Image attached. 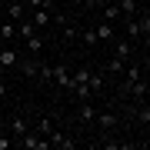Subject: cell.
Here are the masks:
<instances>
[{
  "label": "cell",
  "mask_w": 150,
  "mask_h": 150,
  "mask_svg": "<svg viewBox=\"0 0 150 150\" xmlns=\"http://www.w3.org/2000/svg\"><path fill=\"white\" fill-rule=\"evenodd\" d=\"M7 97V83H4V77H0V100Z\"/></svg>",
  "instance_id": "23"
},
{
  "label": "cell",
  "mask_w": 150,
  "mask_h": 150,
  "mask_svg": "<svg viewBox=\"0 0 150 150\" xmlns=\"http://www.w3.org/2000/svg\"><path fill=\"white\" fill-rule=\"evenodd\" d=\"M0 7H4V0H0Z\"/></svg>",
  "instance_id": "26"
},
{
  "label": "cell",
  "mask_w": 150,
  "mask_h": 150,
  "mask_svg": "<svg viewBox=\"0 0 150 150\" xmlns=\"http://www.w3.org/2000/svg\"><path fill=\"white\" fill-rule=\"evenodd\" d=\"M97 10H100V20H107V23H120V7L113 4H103V7H97Z\"/></svg>",
  "instance_id": "10"
},
{
  "label": "cell",
  "mask_w": 150,
  "mask_h": 150,
  "mask_svg": "<svg viewBox=\"0 0 150 150\" xmlns=\"http://www.w3.org/2000/svg\"><path fill=\"white\" fill-rule=\"evenodd\" d=\"M4 10H7V20H23V17H27V4H7L4 7Z\"/></svg>",
  "instance_id": "14"
},
{
  "label": "cell",
  "mask_w": 150,
  "mask_h": 150,
  "mask_svg": "<svg viewBox=\"0 0 150 150\" xmlns=\"http://www.w3.org/2000/svg\"><path fill=\"white\" fill-rule=\"evenodd\" d=\"M0 40H17V23L13 20H0Z\"/></svg>",
  "instance_id": "16"
},
{
  "label": "cell",
  "mask_w": 150,
  "mask_h": 150,
  "mask_svg": "<svg viewBox=\"0 0 150 150\" xmlns=\"http://www.w3.org/2000/svg\"><path fill=\"white\" fill-rule=\"evenodd\" d=\"M87 87H90V93H100L103 90V74L90 70V74H87Z\"/></svg>",
  "instance_id": "18"
},
{
  "label": "cell",
  "mask_w": 150,
  "mask_h": 150,
  "mask_svg": "<svg viewBox=\"0 0 150 150\" xmlns=\"http://www.w3.org/2000/svg\"><path fill=\"white\" fill-rule=\"evenodd\" d=\"M77 40H80L83 43V47H97V43H100V40H97V33H93V27H87V30H80V33H77Z\"/></svg>",
  "instance_id": "19"
},
{
  "label": "cell",
  "mask_w": 150,
  "mask_h": 150,
  "mask_svg": "<svg viewBox=\"0 0 150 150\" xmlns=\"http://www.w3.org/2000/svg\"><path fill=\"white\" fill-rule=\"evenodd\" d=\"M13 147H23V150H50V144H47V137H40L37 130H27L20 140H13Z\"/></svg>",
  "instance_id": "2"
},
{
  "label": "cell",
  "mask_w": 150,
  "mask_h": 150,
  "mask_svg": "<svg viewBox=\"0 0 150 150\" xmlns=\"http://www.w3.org/2000/svg\"><path fill=\"white\" fill-rule=\"evenodd\" d=\"M10 147H13V140H10V137H0V150H10Z\"/></svg>",
  "instance_id": "22"
},
{
  "label": "cell",
  "mask_w": 150,
  "mask_h": 150,
  "mask_svg": "<svg viewBox=\"0 0 150 150\" xmlns=\"http://www.w3.org/2000/svg\"><path fill=\"white\" fill-rule=\"evenodd\" d=\"M23 43H27V50H30V54H37V57H40V50H43V37H40V33H30Z\"/></svg>",
  "instance_id": "21"
},
{
  "label": "cell",
  "mask_w": 150,
  "mask_h": 150,
  "mask_svg": "<svg viewBox=\"0 0 150 150\" xmlns=\"http://www.w3.org/2000/svg\"><path fill=\"white\" fill-rule=\"evenodd\" d=\"M113 4L120 7V20H127V17H134V13L140 10V7H144L140 0H113Z\"/></svg>",
  "instance_id": "12"
},
{
  "label": "cell",
  "mask_w": 150,
  "mask_h": 150,
  "mask_svg": "<svg viewBox=\"0 0 150 150\" xmlns=\"http://www.w3.org/2000/svg\"><path fill=\"white\" fill-rule=\"evenodd\" d=\"M93 123H97V130H100V140H103V137H110L113 130L120 127V117H117V113H110V110H107V113L97 110V113H93Z\"/></svg>",
  "instance_id": "1"
},
{
  "label": "cell",
  "mask_w": 150,
  "mask_h": 150,
  "mask_svg": "<svg viewBox=\"0 0 150 150\" xmlns=\"http://www.w3.org/2000/svg\"><path fill=\"white\" fill-rule=\"evenodd\" d=\"M30 33H37V27L30 23V17H23V20H17V40H27Z\"/></svg>",
  "instance_id": "15"
},
{
  "label": "cell",
  "mask_w": 150,
  "mask_h": 150,
  "mask_svg": "<svg viewBox=\"0 0 150 150\" xmlns=\"http://www.w3.org/2000/svg\"><path fill=\"white\" fill-rule=\"evenodd\" d=\"M93 33H97V40H100V43H110L113 37H117V23L97 20V23H93Z\"/></svg>",
  "instance_id": "5"
},
{
  "label": "cell",
  "mask_w": 150,
  "mask_h": 150,
  "mask_svg": "<svg viewBox=\"0 0 150 150\" xmlns=\"http://www.w3.org/2000/svg\"><path fill=\"white\" fill-rule=\"evenodd\" d=\"M123 67H127V60H120V57H110V60H107V74H110V77H120Z\"/></svg>",
  "instance_id": "20"
},
{
  "label": "cell",
  "mask_w": 150,
  "mask_h": 150,
  "mask_svg": "<svg viewBox=\"0 0 150 150\" xmlns=\"http://www.w3.org/2000/svg\"><path fill=\"white\" fill-rule=\"evenodd\" d=\"M7 4H23V0H4V7H7Z\"/></svg>",
  "instance_id": "24"
},
{
  "label": "cell",
  "mask_w": 150,
  "mask_h": 150,
  "mask_svg": "<svg viewBox=\"0 0 150 150\" xmlns=\"http://www.w3.org/2000/svg\"><path fill=\"white\" fill-rule=\"evenodd\" d=\"M93 113H97V107L90 100H80V110H77V120L80 123H93Z\"/></svg>",
  "instance_id": "13"
},
{
  "label": "cell",
  "mask_w": 150,
  "mask_h": 150,
  "mask_svg": "<svg viewBox=\"0 0 150 150\" xmlns=\"http://www.w3.org/2000/svg\"><path fill=\"white\" fill-rule=\"evenodd\" d=\"M17 70H20V74L27 77V80H33V77H37V70H40V57L33 54L30 60H17Z\"/></svg>",
  "instance_id": "7"
},
{
  "label": "cell",
  "mask_w": 150,
  "mask_h": 150,
  "mask_svg": "<svg viewBox=\"0 0 150 150\" xmlns=\"http://www.w3.org/2000/svg\"><path fill=\"white\" fill-rule=\"evenodd\" d=\"M140 4H150V0H140Z\"/></svg>",
  "instance_id": "25"
},
{
  "label": "cell",
  "mask_w": 150,
  "mask_h": 150,
  "mask_svg": "<svg viewBox=\"0 0 150 150\" xmlns=\"http://www.w3.org/2000/svg\"><path fill=\"white\" fill-rule=\"evenodd\" d=\"M47 144L54 147V150H74V147H77V140H70L67 134H60V130H54V134L47 137Z\"/></svg>",
  "instance_id": "6"
},
{
  "label": "cell",
  "mask_w": 150,
  "mask_h": 150,
  "mask_svg": "<svg viewBox=\"0 0 150 150\" xmlns=\"http://www.w3.org/2000/svg\"><path fill=\"white\" fill-rule=\"evenodd\" d=\"M17 60H20V54H17L13 47H4V50H0V70H13Z\"/></svg>",
  "instance_id": "11"
},
{
  "label": "cell",
  "mask_w": 150,
  "mask_h": 150,
  "mask_svg": "<svg viewBox=\"0 0 150 150\" xmlns=\"http://www.w3.org/2000/svg\"><path fill=\"white\" fill-rule=\"evenodd\" d=\"M30 130V123H27V117H23V113H17V117L10 120V140H20L23 134H27Z\"/></svg>",
  "instance_id": "9"
},
{
  "label": "cell",
  "mask_w": 150,
  "mask_h": 150,
  "mask_svg": "<svg viewBox=\"0 0 150 150\" xmlns=\"http://www.w3.org/2000/svg\"><path fill=\"white\" fill-rule=\"evenodd\" d=\"M50 83L64 87V90L70 93V87H74V74H70V67H67V64H54V80H50Z\"/></svg>",
  "instance_id": "4"
},
{
  "label": "cell",
  "mask_w": 150,
  "mask_h": 150,
  "mask_svg": "<svg viewBox=\"0 0 150 150\" xmlns=\"http://www.w3.org/2000/svg\"><path fill=\"white\" fill-rule=\"evenodd\" d=\"M27 17H30V23H33L37 30H47L50 23H54V13H50V10H30Z\"/></svg>",
  "instance_id": "8"
},
{
  "label": "cell",
  "mask_w": 150,
  "mask_h": 150,
  "mask_svg": "<svg viewBox=\"0 0 150 150\" xmlns=\"http://www.w3.org/2000/svg\"><path fill=\"white\" fill-rule=\"evenodd\" d=\"M110 43H113V57H120V60H134V54H137V43H130L127 37H113Z\"/></svg>",
  "instance_id": "3"
},
{
  "label": "cell",
  "mask_w": 150,
  "mask_h": 150,
  "mask_svg": "<svg viewBox=\"0 0 150 150\" xmlns=\"http://www.w3.org/2000/svg\"><path fill=\"white\" fill-rule=\"evenodd\" d=\"M33 130H37L40 137H50V134L57 130V123H54V117H40V120H37V127H33Z\"/></svg>",
  "instance_id": "17"
}]
</instances>
